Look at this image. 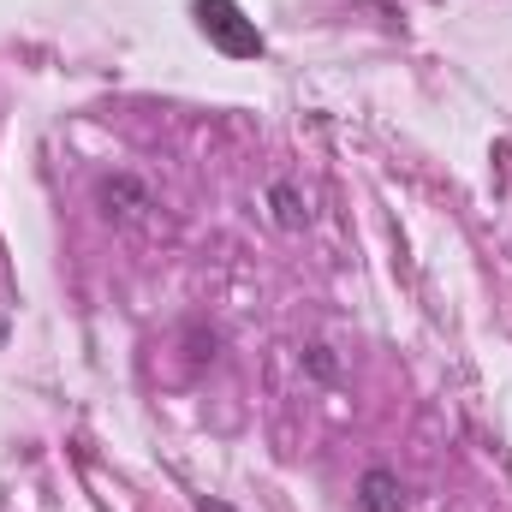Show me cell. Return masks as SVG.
Returning a JSON list of instances; mask_svg holds the SVG:
<instances>
[{
  "instance_id": "obj_1",
  "label": "cell",
  "mask_w": 512,
  "mask_h": 512,
  "mask_svg": "<svg viewBox=\"0 0 512 512\" xmlns=\"http://www.w3.org/2000/svg\"><path fill=\"white\" fill-rule=\"evenodd\" d=\"M197 24H203V36H209L227 60H262V48H268L262 30L245 18L239 0H197Z\"/></svg>"
},
{
  "instance_id": "obj_2",
  "label": "cell",
  "mask_w": 512,
  "mask_h": 512,
  "mask_svg": "<svg viewBox=\"0 0 512 512\" xmlns=\"http://www.w3.org/2000/svg\"><path fill=\"white\" fill-rule=\"evenodd\" d=\"M358 512H405V483H399V471L370 465V471L358 477Z\"/></svg>"
},
{
  "instance_id": "obj_3",
  "label": "cell",
  "mask_w": 512,
  "mask_h": 512,
  "mask_svg": "<svg viewBox=\"0 0 512 512\" xmlns=\"http://www.w3.org/2000/svg\"><path fill=\"white\" fill-rule=\"evenodd\" d=\"M102 203H108V215H137V209H155V197H149V185H137V179H102Z\"/></svg>"
},
{
  "instance_id": "obj_4",
  "label": "cell",
  "mask_w": 512,
  "mask_h": 512,
  "mask_svg": "<svg viewBox=\"0 0 512 512\" xmlns=\"http://www.w3.org/2000/svg\"><path fill=\"white\" fill-rule=\"evenodd\" d=\"M268 203H274V221H280V227H304V209H298V191H292V185H274Z\"/></svg>"
},
{
  "instance_id": "obj_5",
  "label": "cell",
  "mask_w": 512,
  "mask_h": 512,
  "mask_svg": "<svg viewBox=\"0 0 512 512\" xmlns=\"http://www.w3.org/2000/svg\"><path fill=\"white\" fill-rule=\"evenodd\" d=\"M310 370H316V376H334V358H328V346H310Z\"/></svg>"
},
{
  "instance_id": "obj_6",
  "label": "cell",
  "mask_w": 512,
  "mask_h": 512,
  "mask_svg": "<svg viewBox=\"0 0 512 512\" xmlns=\"http://www.w3.org/2000/svg\"><path fill=\"white\" fill-rule=\"evenodd\" d=\"M197 512H239V507H233V501H221V495H203V507H197Z\"/></svg>"
}]
</instances>
